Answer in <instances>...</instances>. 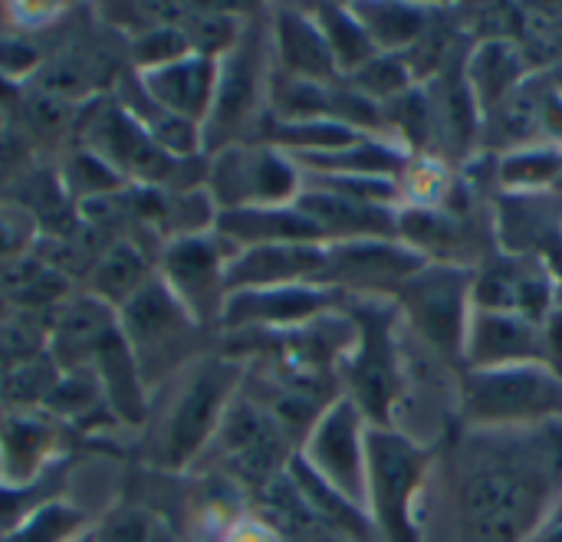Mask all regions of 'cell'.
Returning <instances> with one entry per match:
<instances>
[{
	"mask_svg": "<svg viewBox=\"0 0 562 542\" xmlns=\"http://www.w3.org/2000/svg\"><path fill=\"white\" fill-rule=\"evenodd\" d=\"M369 494L389 542H415L412 497L422 477V451L389 431L369 434Z\"/></svg>",
	"mask_w": 562,
	"mask_h": 542,
	"instance_id": "277c9868",
	"label": "cell"
},
{
	"mask_svg": "<svg viewBox=\"0 0 562 542\" xmlns=\"http://www.w3.org/2000/svg\"><path fill=\"white\" fill-rule=\"evenodd\" d=\"M405 66L398 63V59H389V56H382V59H372V63H366L362 69H359V82H362V89H369V92H379V95H392V92H402L405 89Z\"/></svg>",
	"mask_w": 562,
	"mask_h": 542,
	"instance_id": "f1b7e54d",
	"label": "cell"
},
{
	"mask_svg": "<svg viewBox=\"0 0 562 542\" xmlns=\"http://www.w3.org/2000/svg\"><path fill=\"white\" fill-rule=\"evenodd\" d=\"M323 36H326L336 63H342L349 69H362L366 63H372V53H375L372 36L346 10H339V7L323 10Z\"/></svg>",
	"mask_w": 562,
	"mask_h": 542,
	"instance_id": "603a6c76",
	"label": "cell"
},
{
	"mask_svg": "<svg viewBox=\"0 0 562 542\" xmlns=\"http://www.w3.org/2000/svg\"><path fill=\"white\" fill-rule=\"evenodd\" d=\"M89 283H92V296L105 306H125L145 283H151L148 276V260L145 253L138 250V244L128 237V240H112L102 257L95 260L92 273H89Z\"/></svg>",
	"mask_w": 562,
	"mask_h": 542,
	"instance_id": "9a60e30c",
	"label": "cell"
},
{
	"mask_svg": "<svg viewBox=\"0 0 562 542\" xmlns=\"http://www.w3.org/2000/svg\"><path fill=\"white\" fill-rule=\"evenodd\" d=\"M36 234V221L20 204H0V267L26 257V247Z\"/></svg>",
	"mask_w": 562,
	"mask_h": 542,
	"instance_id": "484cf974",
	"label": "cell"
},
{
	"mask_svg": "<svg viewBox=\"0 0 562 542\" xmlns=\"http://www.w3.org/2000/svg\"><path fill=\"white\" fill-rule=\"evenodd\" d=\"M0 128H3V118H0Z\"/></svg>",
	"mask_w": 562,
	"mask_h": 542,
	"instance_id": "836d02e7",
	"label": "cell"
},
{
	"mask_svg": "<svg viewBox=\"0 0 562 542\" xmlns=\"http://www.w3.org/2000/svg\"><path fill=\"white\" fill-rule=\"evenodd\" d=\"M53 448V425L13 411L0 421V474L10 484H30Z\"/></svg>",
	"mask_w": 562,
	"mask_h": 542,
	"instance_id": "4fadbf2b",
	"label": "cell"
},
{
	"mask_svg": "<svg viewBox=\"0 0 562 542\" xmlns=\"http://www.w3.org/2000/svg\"><path fill=\"white\" fill-rule=\"evenodd\" d=\"M468 411L481 421L562 415V379L543 365H497L468 379Z\"/></svg>",
	"mask_w": 562,
	"mask_h": 542,
	"instance_id": "3957f363",
	"label": "cell"
},
{
	"mask_svg": "<svg viewBox=\"0 0 562 542\" xmlns=\"http://www.w3.org/2000/svg\"><path fill=\"white\" fill-rule=\"evenodd\" d=\"M145 92L168 112L188 118V122H201L211 112L214 92H217V66L211 56L201 53H184L175 63H165L158 69H145L142 76Z\"/></svg>",
	"mask_w": 562,
	"mask_h": 542,
	"instance_id": "ba28073f",
	"label": "cell"
},
{
	"mask_svg": "<svg viewBox=\"0 0 562 542\" xmlns=\"http://www.w3.org/2000/svg\"><path fill=\"white\" fill-rule=\"evenodd\" d=\"M537 542H562V520L557 527H550V530H543V537Z\"/></svg>",
	"mask_w": 562,
	"mask_h": 542,
	"instance_id": "d6a6232c",
	"label": "cell"
},
{
	"mask_svg": "<svg viewBox=\"0 0 562 542\" xmlns=\"http://www.w3.org/2000/svg\"><path fill=\"white\" fill-rule=\"evenodd\" d=\"M313 461L326 484L342 497H362V458H359V431L352 405H339L313 438Z\"/></svg>",
	"mask_w": 562,
	"mask_h": 542,
	"instance_id": "30bf717a",
	"label": "cell"
},
{
	"mask_svg": "<svg viewBox=\"0 0 562 542\" xmlns=\"http://www.w3.org/2000/svg\"><path fill=\"white\" fill-rule=\"evenodd\" d=\"M76 527H79V513H69L63 507H46L33 513L26 523H20V530H13L3 542H59Z\"/></svg>",
	"mask_w": 562,
	"mask_h": 542,
	"instance_id": "4316f807",
	"label": "cell"
},
{
	"mask_svg": "<svg viewBox=\"0 0 562 542\" xmlns=\"http://www.w3.org/2000/svg\"><path fill=\"white\" fill-rule=\"evenodd\" d=\"M293 168L273 151H244L231 148L214 168V194L224 204L257 201H283L293 191Z\"/></svg>",
	"mask_w": 562,
	"mask_h": 542,
	"instance_id": "9c48e42d",
	"label": "cell"
},
{
	"mask_svg": "<svg viewBox=\"0 0 562 542\" xmlns=\"http://www.w3.org/2000/svg\"><path fill=\"white\" fill-rule=\"evenodd\" d=\"M254 99V59L244 53H234L224 69H217V92H214V118L217 122H237L247 115Z\"/></svg>",
	"mask_w": 562,
	"mask_h": 542,
	"instance_id": "cb8c5ba5",
	"label": "cell"
},
{
	"mask_svg": "<svg viewBox=\"0 0 562 542\" xmlns=\"http://www.w3.org/2000/svg\"><path fill=\"white\" fill-rule=\"evenodd\" d=\"M550 474L527 458H491L464 477V542H520L540 520Z\"/></svg>",
	"mask_w": 562,
	"mask_h": 542,
	"instance_id": "6da1fadb",
	"label": "cell"
},
{
	"mask_svg": "<svg viewBox=\"0 0 562 542\" xmlns=\"http://www.w3.org/2000/svg\"><path fill=\"white\" fill-rule=\"evenodd\" d=\"M533 349H540V336L533 329L530 319H524L520 313H487L477 323L474 332V362H487V365H514L527 355H533Z\"/></svg>",
	"mask_w": 562,
	"mask_h": 542,
	"instance_id": "e0dca14e",
	"label": "cell"
},
{
	"mask_svg": "<svg viewBox=\"0 0 562 542\" xmlns=\"http://www.w3.org/2000/svg\"><path fill=\"white\" fill-rule=\"evenodd\" d=\"M231 382H234V372L221 362L214 365H204L194 382L188 385V392L181 395L175 415H171V425H168V441H165V454L171 464H181L188 461L201 441L211 434L217 415H221V405L231 392Z\"/></svg>",
	"mask_w": 562,
	"mask_h": 542,
	"instance_id": "52a82bcc",
	"label": "cell"
},
{
	"mask_svg": "<svg viewBox=\"0 0 562 542\" xmlns=\"http://www.w3.org/2000/svg\"><path fill=\"white\" fill-rule=\"evenodd\" d=\"M540 125L553 135H562V92H543L540 95Z\"/></svg>",
	"mask_w": 562,
	"mask_h": 542,
	"instance_id": "4dcf8cb0",
	"label": "cell"
},
{
	"mask_svg": "<svg viewBox=\"0 0 562 542\" xmlns=\"http://www.w3.org/2000/svg\"><path fill=\"white\" fill-rule=\"evenodd\" d=\"M547 349H550V355H553V365H557V375L562 379V309H557L553 316H550V323H547Z\"/></svg>",
	"mask_w": 562,
	"mask_h": 542,
	"instance_id": "1f68e13d",
	"label": "cell"
},
{
	"mask_svg": "<svg viewBox=\"0 0 562 542\" xmlns=\"http://www.w3.org/2000/svg\"><path fill=\"white\" fill-rule=\"evenodd\" d=\"M145 537H148V527L138 513H115L105 520L95 542H145Z\"/></svg>",
	"mask_w": 562,
	"mask_h": 542,
	"instance_id": "f546056e",
	"label": "cell"
},
{
	"mask_svg": "<svg viewBox=\"0 0 562 542\" xmlns=\"http://www.w3.org/2000/svg\"><path fill=\"white\" fill-rule=\"evenodd\" d=\"M161 267H165V286L188 309V316L204 319L207 313L217 309L227 267L221 263V250L211 240L194 234L178 237L161 253Z\"/></svg>",
	"mask_w": 562,
	"mask_h": 542,
	"instance_id": "8992f818",
	"label": "cell"
},
{
	"mask_svg": "<svg viewBox=\"0 0 562 542\" xmlns=\"http://www.w3.org/2000/svg\"><path fill=\"white\" fill-rule=\"evenodd\" d=\"M221 234L254 244V247H270V244H310L323 237V230L306 217V214H286V211H254V207H237L227 211L217 221Z\"/></svg>",
	"mask_w": 562,
	"mask_h": 542,
	"instance_id": "5bb4252c",
	"label": "cell"
},
{
	"mask_svg": "<svg viewBox=\"0 0 562 542\" xmlns=\"http://www.w3.org/2000/svg\"><path fill=\"white\" fill-rule=\"evenodd\" d=\"M553 174H562V158L547 155V151H530V155H517L504 165V178L517 181V184H543Z\"/></svg>",
	"mask_w": 562,
	"mask_h": 542,
	"instance_id": "83f0119b",
	"label": "cell"
},
{
	"mask_svg": "<svg viewBox=\"0 0 562 542\" xmlns=\"http://www.w3.org/2000/svg\"><path fill=\"white\" fill-rule=\"evenodd\" d=\"M356 395L362 402L366 411L372 415H385L389 411V398H392V352H389V339L385 329L379 326L369 329L366 336V352L356 365Z\"/></svg>",
	"mask_w": 562,
	"mask_h": 542,
	"instance_id": "44dd1931",
	"label": "cell"
},
{
	"mask_svg": "<svg viewBox=\"0 0 562 542\" xmlns=\"http://www.w3.org/2000/svg\"><path fill=\"white\" fill-rule=\"evenodd\" d=\"M520 76H524V56L507 39L484 43L471 63V79L484 105H497L501 99H507L517 89Z\"/></svg>",
	"mask_w": 562,
	"mask_h": 542,
	"instance_id": "d6986e66",
	"label": "cell"
},
{
	"mask_svg": "<svg viewBox=\"0 0 562 542\" xmlns=\"http://www.w3.org/2000/svg\"><path fill=\"white\" fill-rule=\"evenodd\" d=\"M326 303L316 290H273V293H240L227 306V319H273V323H293L310 313H316Z\"/></svg>",
	"mask_w": 562,
	"mask_h": 542,
	"instance_id": "ffe728a7",
	"label": "cell"
},
{
	"mask_svg": "<svg viewBox=\"0 0 562 542\" xmlns=\"http://www.w3.org/2000/svg\"><path fill=\"white\" fill-rule=\"evenodd\" d=\"M224 444H227V454L234 458V464L244 471V474H270L277 458H280V434L277 428L257 411V408H247L240 405L227 428H224Z\"/></svg>",
	"mask_w": 562,
	"mask_h": 542,
	"instance_id": "2e32d148",
	"label": "cell"
},
{
	"mask_svg": "<svg viewBox=\"0 0 562 542\" xmlns=\"http://www.w3.org/2000/svg\"><path fill=\"white\" fill-rule=\"evenodd\" d=\"M82 148L99 155L122 181L135 184H168L181 161L171 158L155 145V138L119 105V102H99L89 115L79 122Z\"/></svg>",
	"mask_w": 562,
	"mask_h": 542,
	"instance_id": "7a4b0ae2",
	"label": "cell"
},
{
	"mask_svg": "<svg viewBox=\"0 0 562 542\" xmlns=\"http://www.w3.org/2000/svg\"><path fill=\"white\" fill-rule=\"evenodd\" d=\"M359 20L366 26V33L385 46H402V43H412L418 39L422 26H425V16L412 7H398V3H382L379 10L375 7H362L359 10Z\"/></svg>",
	"mask_w": 562,
	"mask_h": 542,
	"instance_id": "d4e9b609",
	"label": "cell"
},
{
	"mask_svg": "<svg viewBox=\"0 0 562 542\" xmlns=\"http://www.w3.org/2000/svg\"><path fill=\"white\" fill-rule=\"evenodd\" d=\"M323 263H326V257L310 244L254 247L240 260L227 263L224 286H270V283H283L296 273H310Z\"/></svg>",
	"mask_w": 562,
	"mask_h": 542,
	"instance_id": "7c38bea8",
	"label": "cell"
},
{
	"mask_svg": "<svg viewBox=\"0 0 562 542\" xmlns=\"http://www.w3.org/2000/svg\"><path fill=\"white\" fill-rule=\"evenodd\" d=\"M408 306L425 336L451 352L461 336V276L448 270L418 276L408 286Z\"/></svg>",
	"mask_w": 562,
	"mask_h": 542,
	"instance_id": "8fae6325",
	"label": "cell"
},
{
	"mask_svg": "<svg viewBox=\"0 0 562 542\" xmlns=\"http://www.w3.org/2000/svg\"><path fill=\"white\" fill-rule=\"evenodd\" d=\"M303 214L326 234V230H385L389 221L379 207H366L346 194H310L300 201Z\"/></svg>",
	"mask_w": 562,
	"mask_h": 542,
	"instance_id": "7402d4cb",
	"label": "cell"
},
{
	"mask_svg": "<svg viewBox=\"0 0 562 542\" xmlns=\"http://www.w3.org/2000/svg\"><path fill=\"white\" fill-rule=\"evenodd\" d=\"M138 372L145 375L148 362L161 369L165 355L178 346L181 332L188 329V309L171 296V290L158 280L145 283L125 306L119 323Z\"/></svg>",
	"mask_w": 562,
	"mask_h": 542,
	"instance_id": "5b68a950",
	"label": "cell"
},
{
	"mask_svg": "<svg viewBox=\"0 0 562 542\" xmlns=\"http://www.w3.org/2000/svg\"><path fill=\"white\" fill-rule=\"evenodd\" d=\"M277 36H280V56L286 63V69L300 79H323L336 69L333 49L323 36V26L310 23L300 13H280L277 23Z\"/></svg>",
	"mask_w": 562,
	"mask_h": 542,
	"instance_id": "ac0fdd59",
	"label": "cell"
}]
</instances>
